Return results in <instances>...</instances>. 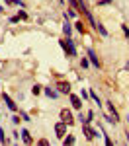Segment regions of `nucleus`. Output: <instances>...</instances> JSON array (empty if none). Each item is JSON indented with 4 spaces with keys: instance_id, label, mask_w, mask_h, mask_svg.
I'll list each match as a JSON object with an SVG mask.
<instances>
[{
    "instance_id": "nucleus-3",
    "label": "nucleus",
    "mask_w": 129,
    "mask_h": 146,
    "mask_svg": "<svg viewBox=\"0 0 129 146\" xmlns=\"http://www.w3.org/2000/svg\"><path fill=\"white\" fill-rule=\"evenodd\" d=\"M61 121H65L67 125H72L74 117H72V113H70L69 109H61Z\"/></svg>"
},
{
    "instance_id": "nucleus-1",
    "label": "nucleus",
    "mask_w": 129,
    "mask_h": 146,
    "mask_svg": "<svg viewBox=\"0 0 129 146\" xmlns=\"http://www.w3.org/2000/svg\"><path fill=\"white\" fill-rule=\"evenodd\" d=\"M82 133H84V136H86V140H90V142H92L94 138H96V135H98L90 125H82Z\"/></svg>"
},
{
    "instance_id": "nucleus-29",
    "label": "nucleus",
    "mask_w": 129,
    "mask_h": 146,
    "mask_svg": "<svg viewBox=\"0 0 129 146\" xmlns=\"http://www.w3.org/2000/svg\"><path fill=\"white\" fill-rule=\"evenodd\" d=\"M0 142H6V136H4V131L0 129Z\"/></svg>"
},
{
    "instance_id": "nucleus-19",
    "label": "nucleus",
    "mask_w": 129,
    "mask_h": 146,
    "mask_svg": "<svg viewBox=\"0 0 129 146\" xmlns=\"http://www.w3.org/2000/svg\"><path fill=\"white\" fill-rule=\"evenodd\" d=\"M31 94H33V96H37V94H41V86H37V84H35L33 88H31Z\"/></svg>"
},
{
    "instance_id": "nucleus-13",
    "label": "nucleus",
    "mask_w": 129,
    "mask_h": 146,
    "mask_svg": "<svg viewBox=\"0 0 129 146\" xmlns=\"http://www.w3.org/2000/svg\"><path fill=\"white\" fill-rule=\"evenodd\" d=\"M98 129H100V133H102V135H104V142H106V144H108V146H112V144H114V142H112V138H110V136L106 135L104 127H102V125H98Z\"/></svg>"
},
{
    "instance_id": "nucleus-6",
    "label": "nucleus",
    "mask_w": 129,
    "mask_h": 146,
    "mask_svg": "<svg viewBox=\"0 0 129 146\" xmlns=\"http://www.w3.org/2000/svg\"><path fill=\"white\" fill-rule=\"evenodd\" d=\"M70 105H72L74 109H80V107H82V98H80V96L70 94Z\"/></svg>"
},
{
    "instance_id": "nucleus-33",
    "label": "nucleus",
    "mask_w": 129,
    "mask_h": 146,
    "mask_svg": "<svg viewBox=\"0 0 129 146\" xmlns=\"http://www.w3.org/2000/svg\"><path fill=\"white\" fill-rule=\"evenodd\" d=\"M127 123H129V115H127Z\"/></svg>"
},
{
    "instance_id": "nucleus-32",
    "label": "nucleus",
    "mask_w": 129,
    "mask_h": 146,
    "mask_svg": "<svg viewBox=\"0 0 129 146\" xmlns=\"http://www.w3.org/2000/svg\"><path fill=\"white\" fill-rule=\"evenodd\" d=\"M125 70H129V60H127V64H125Z\"/></svg>"
},
{
    "instance_id": "nucleus-17",
    "label": "nucleus",
    "mask_w": 129,
    "mask_h": 146,
    "mask_svg": "<svg viewBox=\"0 0 129 146\" xmlns=\"http://www.w3.org/2000/svg\"><path fill=\"white\" fill-rule=\"evenodd\" d=\"M80 66L82 68H88V66H90V58H88V56H82V58H80Z\"/></svg>"
},
{
    "instance_id": "nucleus-4",
    "label": "nucleus",
    "mask_w": 129,
    "mask_h": 146,
    "mask_svg": "<svg viewBox=\"0 0 129 146\" xmlns=\"http://www.w3.org/2000/svg\"><path fill=\"white\" fill-rule=\"evenodd\" d=\"M55 133H57L59 138H63V136L67 135V123H65V121L57 123V125H55Z\"/></svg>"
},
{
    "instance_id": "nucleus-25",
    "label": "nucleus",
    "mask_w": 129,
    "mask_h": 146,
    "mask_svg": "<svg viewBox=\"0 0 129 146\" xmlns=\"http://www.w3.org/2000/svg\"><path fill=\"white\" fill-rule=\"evenodd\" d=\"M112 2H114V0H98L100 6H108V4H112Z\"/></svg>"
},
{
    "instance_id": "nucleus-11",
    "label": "nucleus",
    "mask_w": 129,
    "mask_h": 146,
    "mask_svg": "<svg viewBox=\"0 0 129 146\" xmlns=\"http://www.w3.org/2000/svg\"><path fill=\"white\" fill-rule=\"evenodd\" d=\"M96 31H98V33L102 35V37H108V35H110V33H108V29H106V27H104V25H102L100 22L96 23Z\"/></svg>"
},
{
    "instance_id": "nucleus-7",
    "label": "nucleus",
    "mask_w": 129,
    "mask_h": 146,
    "mask_svg": "<svg viewBox=\"0 0 129 146\" xmlns=\"http://www.w3.org/2000/svg\"><path fill=\"white\" fill-rule=\"evenodd\" d=\"M88 58H90V64H94L96 68H100V60H98V56L94 53V49H88Z\"/></svg>"
},
{
    "instance_id": "nucleus-26",
    "label": "nucleus",
    "mask_w": 129,
    "mask_h": 146,
    "mask_svg": "<svg viewBox=\"0 0 129 146\" xmlns=\"http://www.w3.org/2000/svg\"><path fill=\"white\" fill-rule=\"evenodd\" d=\"M20 115H22V119H23V121H31V119H29V115H27L25 111H20Z\"/></svg>"
},
{
    "instance_id": "nucleus-16",
    "label": "nucleus",
    "mask_w": 129,
    "mask_h": 146,
    "mask_svg": "<svg viewBox=\"0 0 129 146\" xmlns=\"http://www.w3.org/2000/svg\"><path fill=\"white\" fill-rule=\"evenodd\" d=\"M74 29H76V31H84V23H82V20H76V22H74Z\"/></svg>"
},
{
    "instance_id": "nucleus-5",
    "label": "nucleus",
    "mask_w": 129,
    "mask_h": 146,
    "mask_svg": "<svg viewBox=\"0 0 129 146\" xmlns=\"http://www.w3.org/2000/svg\"><path fill=\"white\" fill-rule=\"evenodd\" d=\"M67 53L70 56H76V45H74V41L70 37H67Z\"/></svg>"
},
{
    "instance_id": "nucleus-31",
    "label": "nucleus",
    "mask_w": 129,
    "mask_h": 146,
    "mask_svg": "<svg viewBox=\"0 0 129 146\" xmlns=\"http://www.w3.org/2000/svg\"><path fill=\"white\" fill-rule=\"evenodd\" d=\"M14 4H18V6H23V2H22V0H14Z\"/></svg>"
},
{
    "instance_id": "nucleus-30",
    "label": "nucleus",
    "mask_w": 129,
    "mask_h": 146,
    "mask_svg": "<svg viewBox=\"0 0 129 146\" xmlns=\"http://www.w3.org/2000/svg\"><path fill=\"white\" fill-rule=\"evenodd\" d=\"M20 22V18H18V16H14V18H10V23H18Z\"/></svg>"
},
{
    "instance_id": "nucleus-9",
    "label": "nucleus",
    "mask_w": 129,
    "mask_h": 146,
    "mask_svg": "<svg viewBox=\"0 0 129 146\" xmlns=\"http://www.w3.org/2000/svg\"><path fill=\"white\" fill-rule=\"evenodd\" d=\"M63 33L67 35V37H70V33H72V25H70V22L67 20V16H65V23H63Z\"/></svg>"
},
{
    "instance_id": "nucleus-2",
    "label": "nucleus",
    "mask_w": 129,
    "mask_h": 146,
    "mask_svg": "<svg viewBox=\"0 0 129 146\" xmlns=\"http://www.w3.org/2000/svg\"><path fill=\"white\" fill-rule=\"evenodd\" d=\"M2 98H4V103H6V105H8V109H10V111H18V105H16V101L12 100L10 96H8V94H2Z\"/></svg>"
},
{
    "instance_id": "nucleus-18",
    "label": "nucleus",
    "mask_w": 129,
    "mask_h": 146,
    "mask_svg": "<svg viewBox=\"0 0 129 146\" xmlns=\"http://www.w3.org/2000/svg\"><path fill=\"white\" fill-rule=\"evenodd\" d=\"M70 2V6L74 8V10H80V4H78V0H69Z\"/></svg>"
},
{
    "instance_id": "nucleus-20",
    "label": "nucleus",
    "mask_w": 129,
    "mask_h": 146,
    "mask_svg": "<svg viewBox=\"0 0 129 146\" xmlns=\"http://www.w3.org/2000/svg\"><path fill=\"white\" fill-rule=\"evenodd\" d=\"M104 119H106V123H108V125L116 123V119H114V117H112V115H104Z\"/></svg>"
},
{
    "instance_id": "nucleus-22",
    "label": "nucleus",
    "mask_w": 129,
    "mask_h": 146,
    "mask_svg": "<svg viewBox=\"0 0 129 146\" xmlns=\"http://www.w3.org/2000/svg\"><path fill=\"white\" fill-rule=\"evenodd\" d=\"M80 98H82V100H88V98H90V94H88L86 90H80Z\"/></svg>"
},
{
    "instance_id": "nucleus-27",
    "label": "nucleus",
    "mask_w": 129,
    "mask_h": 146,
    "mask_svg": "<svg viewBox=\"0 0 129 146\" xmlns=\"http://www.w3.org/2000/svg\"><path fill=\"white\" fill-rule=\"evenodd\" d=\"M18 18H20V20H25V18H27V14H25V12H18Z\"/></svg>"
},
{
    "instance_id": "nucleus-24",
    "label": "nucleus",
    "mask_w": 129,
    "mask_h": 146,
    "mask_svg": "<svg viewBox=\"0 0 129 146\" xmlns=\"http://www.w3.org/2000/svg\"><path fill=\"white\" fill-rule=\"evenodd\" d=\"M121 31H123V35L129 39V27H127V25H121Z\"/></svg>"
},
{
    "instance_id": "nucleus-10",
    "label": "nucleus",
    "mask_w": 129,
    "mask_h": 146,
    "mask_svg": "<svg viewBox=\"0 0 129 146\" xmlns=\"http://www.w3.org/2000/svg\"><path fill=\"white\" fill-rule=\"evenodd\" d=\"M108 109H110V115L116 119V123H117V121H119V113H117V109L114 107V103H112V101H108Z\"/></svg>"
},
{
    "instance_id": "nucleus-23",
    "label": "nucleus",
    "mask_w": 129,
    "mask_h": 146,
    "mask_svg": "<svg viewBox=\"0 0 129 146\" xmlns=\"http://www.w3.org/2000/svg\"><path fill=\"white\" fill-rule=\"evenodd\" d=\"M86 119H88V123H92V121H94V111H88V113H86Z\"/></svg>"
},
{
    "instance_id": "nucleus-15",
    "label": "nucleus",
    "mask_w": 129,
    "mask_h": 146,
    "mask_svg": "<svg viewBox=\"0 0 129 146\" xmlns=\"http://www.w3.org/2000/svg\"><path fill=\"white\" fill-rule=\"evenodd\" d=\"M43 92H45V96H47V98H53V100H55V98L59 96V92L51 90V88H43Z\"/></svg>"
},
{
    "instance_id": "nucleus-21",
    "label": "nucleus",
    "mask_w": 129,
    "mask_h": 146,
    "mask_svg": "<svg viewBox=\"0 0 129 146\" xmlns=\"http://www.w3.org/2000/svg\"><path fill=\"white\" fill-rule=\"evenodd\" d=\"M65 16H69V18H76V12H74V8H70V10L67 12Z\"/></svg>"
},
{
    "instance_id": "nucleus-12",
    "label": "nucleus",
    "mask_w": 129,
    "mask_h": 146,
    "mask_svg": "<svg viewBox=\"0 0 129 146\" xmlns=\"http://www.w3.org/2000/svg\"><path fill=\"white\" fill-rule=\"evenodd\" d=\"M22 138H23V142H25V144H31V142H33V138H31V135H29V133H27L25 129L22 131Z\"/></svg>"
},
{
    "instance_id": "nucleus-28",
    "label": "nucleus",
    "mask_w": 129,
    "mask_h": 146,
    "mask_svg": "<svg viewBox=\"0 0 129 146\" xmlns=\"http://www.w3.org/2000/svg\"><path fill=\"white\" fill-rule=\"evenodd\" d=\"M12 123L18 125V123H20V117H18V115H14V117H12Z\"/></svg>"
},
{
    "instance_id": "nucleus-8",
    "label": "nucleus",
    "mask_w": 129,
    "mask_h": 146,
    "mask_svg": "<svg viewBox=\"0 0 129 146\" xmlns=\"http://www.w3.org/2000/svg\"><path fill=\"white\" fill-rule=\"evenodd\" d=\"M57 88H59L61 94H70V84H69V82H59Z\"/></svg>"
},
{
    "instance_id": "nucleus-14",
    "label": "nucleus",
    "mask_w": 129,
    "mask_h": 146,
    "mask_svg": "<svg viewBox=\"0 0 129 146\" xmlns=\"http://www.w3.org/2000/svg\"><path fill=\"white\" fill-rule=\"evenodd\" d=\"M76 142V138H74V135H69V136H63V144H74Z\"/></svg>"
}]
</instances>
